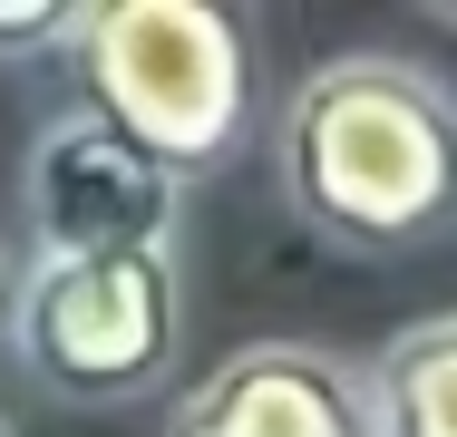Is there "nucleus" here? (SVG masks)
<instances>
[{"label": "nucleus", "mask_w": 457, "mask_h": 437, "mask_svg": "<svg viewBox=\"0 0 457 437\" xmlns=\"http://www.w3.org/2000/svg\"><path fill=\"white\" fill-rule=\"evenodd\" d=\"M282 214L341 262H419L457 234V87L399 49L302 69L273 117Z\"/></svg>", "instance_id": "nucleus-1"}, {"label": "nucleus", "mask_w": 457, "mask_h": 437, "mask_svg": "<svg viewBox=\"0 0 457 437\" xmlns=\"http://www.w3.org/2000/svg\"><path fill=\"white\" fill-rule=\"evenodd\" d=\"M59 69H69V107L137 136L185 185L224 175L263 117L253 20L224 0H79V39Z\"/></svg>", "instance_id": "nucleus-2"}, {"label": "nucleus", "mask_w": 457, "mask_h": 437, "mask_svg": "<svg viewBox=\"0 0 457 437\" xmlns=\"http://www.w3.org/2000/svg\"><path fill=\"white\" fill-rule=\"evenodd\" d=\"M185 321H195L185 253L20 262L10 359H20V379H29L49 408H69V418H117V408H146V399L176 389Z\"/></svg>", "instance_id": "nucleus-3"}, {"label": "nucleus", "mask_w": 457, "mask_h": 437, "mask_svg": "<svg viewBox=\"0 0 457 437\" xmlns=\"http://www.w3.org/2000/svg\"><path fill=\"white\" fill-rule=\"evenodd\" d=\"M185 224H195V185L88 107H59L20 146V262L185 253Z\"/></svg>", "instance_id": "nucleus-4"}, {"label": "nucleus", "mask_w": 457, "mask_h": 437, "mask_svg": "<svg viewBox=\"0 0 457 437\" xmlns=\"http://www.w3.org/2000/svg\"><path fill=\"white\" fill-rule=\"evenodd\" d=\"M156 437H370V389L331 341H244L166 408Z\"/></svg>", "instance_id": "nucleus-5"}, {"label": "nucleus", "mask_w": 457, "mask_h": 437, "mask_svg": "<svg viewBox=\"0 0 457 437\" xmlns=\"http://www.w3.org/2000/svg\"><path fill=\"white\" fill-rule=\"evenodd\" d=\"M370 437H457V311L399 321L361 359Z\"/></svg>", "instance_id": "nucleus-6"}, {"label": "nucleus", "mask_w": 457, "mask_h": 437, "mask_svg": "<svg viewBox=\"0 0 457 437\" xmlns=\"http://www.w3.org/2000/svg\"><path fill=\"white\" fill-rule=\"evenodd\" d=\"M69 39H79V0H0V69L69 59Z\"/></svg>", "instance_id": "nucleus-7"}, {"label": "nucleus", "mask_w": 457, "mask_h": 437, "mask_svg": "<svg viewBox=\"0 0 457 437\" xmlns=\"http://www.w3.org/2000/svg\"><path fill=\"white\" fill-rule=\"evenodd\" d=\"M10 301H20V272L0 262V341H10Z\"/></svg>", "instance_id": "nucleus-8"}, {"label": "nucleus", "mask_w": 457, "mask_h": 437, "mask_svg": "<svg viewBox=\"0 0 457 437\" xmlns=\"http://www.w3.org/2000/svg\"><path fill=\"white\" fill-rule=\"evenodd\" d=\"M0 437H20V418H10V408H0Z\"/></svg>", "instance_id": "nucleus-9"}, {"label": "nucleus", "mask_w": 457, "mask_h": 437, "mask_svg": "<svg viewBox=\"0 0 457 437\" xmlns=\"http://www.w3.org/2000/svg\"><path fill=\"white\" fill-rule=\"evenodd\" d=\"M438 20H457V10H438Z\"/></svg>", "instance_id": "nucleus-10"}]
</instances>
